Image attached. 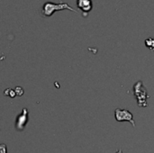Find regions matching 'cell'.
<instances>
[{
  "label": "cell",
  "mask_w": 154,
  "mask_h": 153,
  "mask_svg": "<svg viewBox=\"0 0 154 153\" xmlns=\"http://www.w3.org/2000/svg\"><path fill=\"white\" fill-rule=\"evenodd\" d=\"M65 9H68V10H70L72 12L78 13L77 10H75L74 8H72L71 6H69L68 5V3L61 2V3L56 4V3H52V2L48 1L46 3H44L43 5L42 6V8L40 10V14L43 17H50L56 11H60V10H65Z\"/></svg>",
  "instance_id": "6da1fadb"
},
{
  "label": "cell",
  "mask_w": 154,
  "mask_h": 153,
  "mask_svg": "<svg viewBox=\"0 0 154 153\" xmlns=\"http://www.w3.org/2000/svg\"><path fill=\"white\" fill-rule=\"evenodd\" d=\"M134 94L136 97L138 106L142 108H145L148 106L147 99L150 97L148 96V92L145 88V87L143 84V81H138L134 86Z\"/></svg>",
  "instance_id": "7a4b0ae2"
},
{
  "label": "cell",
  "mask_w": 154,
  "mask_h": 153,
  "mask_svg": "<svg viewBox=\"0 0 154 153\" xmlns=\"http://www.w3.org/2000/svg\"><path fill=\"white\" fill-rule=\"evenodd\" d=\"M115 117L117 122H129L134 127H135V122L134 120V115L127 109L116 108L115 111Z\"/></svg>",
  "instance_id": "3957f363"
},
{
  "label": "cell",
  "mask_w": 154,
  "mask_h": 153,
  "mask_svg": "<svg viewBox=\"0 0 154 153\" xmlns=\"http://www.w3.org/2000/svg\"><path fill=\"white\" fill-rule=\"evenodd\" d=\"M28 111L26 108H23V112L20 115H18L17 119H16V129L18 131H23L29 120V117H28Z\"/></svg>",
  "instance_id": "277c9868"
},
{
  "label": "cell",
  "mask_w": 154,
  "mask_h": 153,
  "mask_svg": "<svg viewBox=\"0 0 154 153\" xmlns=\"http://www.w3.org/2000/svg\"><path fill=\"white\" fill-rule=\"evenodd\" d=\"M76 2H77L78 8L81 10L83 13L88 14L93 8L92 0H76Z\"/></svg>",
  "instance_id": "5b68a950"
},
{
  "label": "cell",
  "mask_w": 154,
  "mask_h": 153,
  "mask_svg": "<svg viewBox=\"0 0 154 153\" xmlns=\"http://www.w3.org/2000/svg\"><path fill=\"white\" fill-rule=\"evenodd\" d=\"M145 45L148 49H150L151 50H154V38H147L145 40Z\"/></svg>",
  "instance_id": "8992f818"
},
{
  "label": "cell",
  "mask_w": 154,
  "mask_h": 153,
  "mask_svg": "<svg viewBox=\"0 0 154 153\" xmlns=\"http://www.w3.org/2000/svg\"><path fill=\"white\" fill-rule=\"evenodd\" d=\"M4 94H5V96H9L10 97H14L15 95H16L15 92L13 89H7V90H5L4 92Z\"/></svg>",
  "instance_id": "52a82bcc"
},
{
  "label": "cell",
  "mask_w": 154,
  "mask_h": 153,
  "mask_svg": "<svg viewBox=\"0 0 154 153\" xmlns=\"http://www.w3.org/2000/svg\"><path fill=\"white\" fill-rule=\"evenodd\" d=\"M14 92H15V94L17 95V96H22L23 94V89L22 88V87H15V90H14Z\"/></svg>",
  "instance_id": "ba28073f"
},
{
  "label": "cell",
  "mask_w": 154,
  "mask_h": 153,
  "mask_svg": "<svg viewBox=\"0 0 154 153\" xmlns=\"http://www.w3.org/2000/svg\"><path fill=\"white\" fill-rule=\"evenodd\" d=\"M7 152V148L5 143L0 144V153H6Z\"/></svg>",
  "instance_id": "9c48e42d"
},
{
  "label": "cell",
  "mask_w": 154,
  "mask_h": 153,
  "mask_svg": "<svg viewBox=\"0 0 154 153\" xmlns=\"http://www.w3.org/2000/svg\"><path fill=\"white\" fill-rule=\"evenodd\" d=\"M116 153H123V151H122V150L120 149V150H118V151H116Z\"/></svg>",
  "instance_id": "30bf717a"
}]
</instances>
